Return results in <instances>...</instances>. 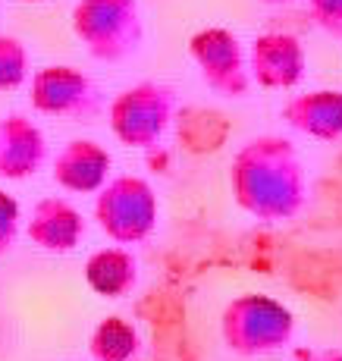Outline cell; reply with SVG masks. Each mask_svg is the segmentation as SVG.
<instances>
[{
  "mask_svg": "<svg viewBox=\"0 0 342 361\" xmlns=\"http://www.w3.org/2000/svg\"><path fill=\"white\" fill-rule=\"evenodd\" d=\"M236 204L257 220H289L305 204V170L289 138L257 135L245 142L229 166Z\"/></svg>",
  "mask_w": 342,
  "mask_h": 361,
  "instance_id": "1",
  "label": "cell"
},
{
  "mask_svg": "<svg viewBox=\"0 0 342 361\" xmlns=\"http://www.w3.org/2000/svg\"><path fill=\"white\" fill-rule=\"evenodd\" d=\"M69 25L88 57L97 63H126L145 44L138 0H75Z\"/></svg>",
  "mask_w": 342,
  "mask_h": 361,
  "instance_id": "2",
  "label": "cell"
},
{
  "mask_svg": "<svg viewBox=\"0 0 342 361\" xmlns=\"http://www.w3.org/2000/svg\"><path fill=\"white\" fill-rule=\"evenodd\" d=\"M292 333H295L292 311L261 293L236 295L220 314L223 345L245 358L283 349L292 343Z\"/></svg>",
  "mask_w": 342,
  "mask_h": 361,
  "instance_id": "3",
  "label": "cell"
},
{
  "mask_svg": "<svg viewBox=\"0 0 342 361\" xmlns=\"http://www.w3.org/2000/svg\"><path fill=\"white\" fill-rule=\"evenodd\" d=\"M94 220L114 245H142L160 220L154 185L142 176H114L94 195Z\"/></svg>",
  "mask_w": 342,
  "mask_h": 361,
  "instance_id": "4",
  "label": "cell"
},
{
  "mask_svg": "<svg viewBox=\"0 0 342 361\" xmlns=\"http://www.w3.org/2000/svg\"><path fill=\"white\" fill-rule=\"evenodd\" d=\"M173 116H176V92L164 82L151 79L123 88L107 107V123L116 142L135 151H148L160 145Z\"/></svg>",
  "mask_w": 342,
  "mask_h": 361,
  "instance_id": "5",
  "label": "cell"
},
{
  "mask_svg": "<svg viewBox=\"0 0 342 361\" xmlns=\"http://www.w3.org/2000/svg\"><path fill=\"white\" fill-rule=\"evenodd\" d=\"M29 101L32 110L44 116L73 123H92L104 110V94L97 82L79 66L51 63L32 73L29 82Z\"/></svg>",
  "mask_w": 342,
  "mask_h": 361,
  "instance_id": "6",
  "label": "cell"
},
{
  "mask_svg": "<svg viewBox=\"0 0 342 361\" xmlns=\"http://www.w3.org/2000/svg\"><path fill=\"white\" fill-rule=\"evenodd\" d=\"M188 57L198 69L201 82L220 98H245L251 82H255L242 38L229 29H220V25L195 32L188 38Z\"/></svg>",
  "mask_w": 342,
  "mask_h": 361,
  "instance_id": "7",
  "label": "cell"
},
{
  "mask_svg": "<svg viewBox=\"0 0 342 361\" xmlns=\"http://www.w3.org/2000/svg\"><path fill=\"white\" fill-rule=\"evenodd\" d=\"M248 69L251 79L267 92H286L305 79V47L295 35L264 32L248 44Z\"/></svg>",
  "mask_w": 342,
  "mask_h": 361,
  "instance_id": "8",
  "label": "cell"
},
{
  "mask_svg": "<svg viewBox=\"0 0 342 361\" xmlns=\"http://www.w3.org/2000/svg\"><path fill=\"white\" fill-rule=\"evenodd\" d=\"M114 154L94 138H69L51 161V179L69 195H97L110 183Z\"/></svg>",
  "mask_w": 342,
  "mask_h": 361,
  "instance_id": "9",
  "label": "cell"
},
{
  "mask_svg": "<svg viewBox=\"0 0 342 361\" xmlns=\"http://www.w3.org/2000/svg\"><path fill=\"white\" fill-rule=\"evenodd\" d=\"M85 217L73 201L60 198V195H47L38 198L32 204V214L25 220V235L35 248L47 255H69L82 245L85 239Z\"/></svg>",
  "mask_w": 342,
  "mask_h": 361,
  "instance_id": "10",
  "label": "cell"
},
{
  "mask_svg": "<svg viewBox=\"0 0 342 361\" xmlns=\"http://www.w3.org/2000/svg\"><path fill=\"white\" fill-rule=\"evenodd\" d=\"M47 164V138L32 116L10 110L0 116V179L23 183Z\"/></svg>",
  "mask_w": 342,
  "mask_h": 361,
  "instance_id": "11",
  "label": "cell"
},
{
  "mask_svg": "<svg viewBox=\"0 0 342 361\" xmlns=\"http://www.w3.org/2000/svg\"><path fill=\"white\" fill-rule=\"evenodd\" d=\"M283 120L317 142H336L342 138V92L314 88L308 94H295L283 107Z\"/></svg>",
  "mask_w": 342,
  "mask_h": 361,
  "instance_id": "12",
  "label": "cell"
},
{
  "mask_svg": "<svg viewBox=\"0 0 342 361\" xmlns=\"http://www.w3.org/2000/svg\"><path fill=\"white\" fill-rule=\"evenodd\" d=\"M138 258L126 245H107L88 255L85 261V283L101 298H126L138 286Z\"/></svg>",
  "mask_w": 342,
  "mask_h": 361,
  "instance_id": "13",
  "label": "cell"
},
{
  "mask_svg": "<svg viewBox=\"0 0 342 361\" xmlns=\"http://www.w3.org/2000/svg\"><path fill=\"white\" fill-rule=\"evenodd\" d=\"M142 352V333L120 314L104 317L88 336V355L94 361H132Z\"/></svg>",
  "mask_w": 342,
  "mask_h": 361,
  "instance_id": "14",
  "label": "cell"
},
{
  "mask_svg": "<svg viewBox=\"0 0 342 361\" xmlns=\"http://www.w3.org/2000/svg\"><path fill=\"white\" fill-rule=\"evenodd\" d=\"M29 47L16 35H0V94L16 92L29 82Z\"/></svg>",
  "mask_w": 342,
  "mask_h": 361,
  "instance_id": "15",
  "label": "cell"
},
{
  "mask_svg": "<svg viewBox=\"0 0 342 361\" xmlns=\"http://www.w3.org/2000/svg\"><path fill=\"white\" fill-rule=\"evenodd\" d=\"M19 226H23V207L10 192L0 189V258L13 252L19 239Z\"/></svg>",
  "mask_w": 342,
  "mask_h": 361,
  "instance_id": "16",
  "label": "cell"
},
{
  "mask_svg": "<svg viewBox=\"0 0 342 361\" xmlns=\"http://www.w3.org/2000/svg\"><path fill=\"white\" fill-rule=\"evenodd\" d=\"M308 13L317 29L342 41V0H308Z\"/></svg>",
  "mask_w": 342,
  "mask_h": 361,
  "instance_id": "17",
  "label": "cell"
},
{
  "mask_svg": "<svg viewBox=\"0 0 342 361\" xmlns=\"http://www.w3.org/2000/svg\"><path fill=\"white\" fill-rule=\"evenodd\" d=\"M302 358H305V361H342V352L326 349V352H311V355H308V352H305Z\"/></svg>",
  "mask_w": 342,
  "mask_h": 361,
  "instance_id": "18",
  "label": "cell"
},
{
  "mask_svg": "<svg viewBox=\"0 0 342 361\" xmlns=\"http://www.w3.org/2000/svg\"><path fill=\"white\" fill-rule=\"evenodd\" d=\"M264 4H292V0H264Z\"/></svg>",
  "mask_w": 342,
  "mask_h": 361,
  "instance_id": "19",
  "label": "cell"
},
{
  "mask_svg": "<svg viewBox=\"0 0 342 361\" xmlns=\"http://www.w3.org/2000/svg\"><path fill=\"white\" fill-rule=\"evenodd\" d=\"M23 4H44V0H23Z\"/></svg>",
  "mask_w": 342,
  "mask_h": 361,
  "instance_id": "20",
  "label": "cell"
}]
</instances>
